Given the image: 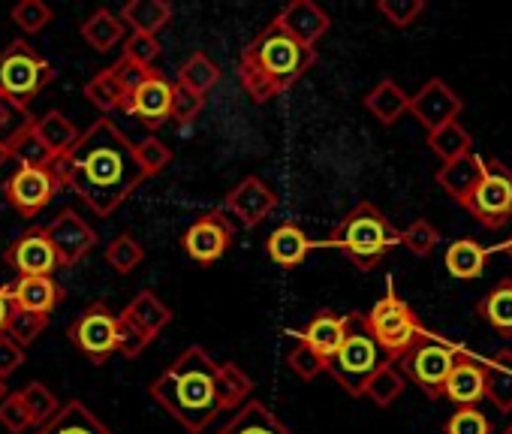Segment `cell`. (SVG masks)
<instances>
[{"label": "cell", "mask_w": 512, "mask_h": 434, "mask_svg": "<svg viewBox=\"0 0 512 434\" xmlns=\"http://www.w3.org/2000/svg\"><path fill=\"white\" fill-rule=\"evenodd\" d=\"M220 434H293L266 404L247 401L226 425Z\"/></svg>", "instance_id": "83f0119b"}, {"label": "cell", "mask_w": 512, "mask_h": 434, "mask_svg": "<svg viewBox=\"0 0 512 434\" xmlns=\"http://www.w3.org/2000/svg\"><path fill=\"white\" fill-rule=\"evenodd\" d=\"M467 350L455 341H446L440 335H431L428 329L422 332V338L398 359L401 374L407 380H413L428 398H440L443 395V383L449 377V371L455 368V362L464 356Z\"/></svg>", "instance_id": "ba28073f"}, {"label": "cell", "mask_w": 512, "mask_h": 434, "mask_svg": "<svg viewBox=\"0 0 512 434\" xmlns=\"http://www.w3.org/2000/svg\"><path fill=\"white\" fill-rule=\"evenodd\" d=\"M443 263H446V269H449L452 278H458V281H476V278H482V272L488 266V251L476 239H458V242L449 245Z\"/></svg>", "instance_id": "f546056e"}, {"label": "cell", "mask_w": 512, "mask_h": 434, "mask_svg": "<svg viewBox=\"0 0 512 434\" xmlns=\"http://www.w3.org/2000/svg\"><path fill=\"white\" fill-rule=\"evenodd\" d=\"M0 425H4L10 434H25L28 428H34L19 392H10L4 401H0Z\"/></svg>", "instance_id": "681fc988"}, {"label": "cell", "mask_w": 512, "mask_h": 434, "mask_svg": "<svg viewBox=\"0 0 512 434\" xmlns=\"http://www.w3.org/2000/svg\"><path fill=\"white\" fill-rule=\"evenodd\" d=\"M287 362H290V368H293L302 380H314L317 374H323V371H326V362H323L314 350H308L302 341H296V347L290 350Z\"/></svg>", "instance_id": "816d5d0a"}, {"label": "cell", "mask_w": 512, "mask_h": 434, "mask_svg": "<svg viewBox=\"0 0 512 434\" xmlns=\"http://www.w3.org/2000/svg\"><path fill=\"white\" fill-rule=\"evenodd\" d=\"M362 323L368 329V335L380 344V350L386 353V359L395 365L425 332V326L419 323V317L413 314V308L395 293V281H386V296L368 311L362 314Z\"/></svg>", "instance_id": "5b68a950"}, {"label": "cell", "mask_w": 512, "mask_h": 434, "mask_svg": "<svg viewBox=\"0 0 512 434\" xmlns=\"http://www.w3.org/2000/svg\"><path fill=\"white\" fill-rule=\"evenodd\" d=\"M7 160V148H4V142H0V163Z\"/></svg>", "instance_id": "94428289"}, {"label": "cell", "mask_w": 512, "mask_h": 434, "mask_svg": "<svg viewBox=\"0 0 512 434\" xmlns=\"http://www.w3.org/2000/svg\"><path fill=\"white\" fill-rule=\"evenodd\" d=\"M401 242V233L389 224V217L374 202H359L344 221L332 230L326 242H314V248L341 251L359 272L377 269L386 254Z\"/></svg>", "instance_id": "277c9868"}, {"label": "cell", "mask_w": 512, "mask_h": 434, "mask_svg": "<svg viewBox=\"0 0 512 434\" xmlns=\"http://www.w3.org/2000/svg\"><path fill=\"white\" fill-rule=\"evenodd\" d=\"M476 314L503 338L512 335V278L497 281L476 305Z\"/></svg>", "instance_id": "f1b7e54d"}, {"label": "cell", "mask_w": 512, "mask_h": 434, "mask_svg": "<svg viewBox=\"0 0 512 434\" xmlns=\"http://www.w3.org/2000/svg\"><path fill=\"white\" fill-rule=\"evenodd\" d=\"M10 311H13V302H10V287L0 284V335L7 332V320H10Z\"/></svg>", "instance_id": "6f0895ef"}, {"label": "cell", "mask_w": 512, "mask_h": 434, "mask_svg": "<svg viewBox=\"0 0 512 434\" xmlns=\"http://www.w3.org/2000/svg\"><path fill=\"white\" fill-rule=\"evenodd\" d=\"M67 187L79 193L91 211L109 217L142 181V169L133 154V142L109 121H94L67 154Z\"/></svg>", "instance_id": "6da1fadb"}, {"label": "cell", "mask_w": 512, "mask_h": 434, "mask_svg": "<svg viewBox=\"0 0 512 434\" xmlns=\"http://www.w3.org/2000/svg\"><path fill=\"white\" fill-rule=\"evenodd\" d=\"M365 109L380 121V124H395L407 109H410V97L392 82V79H383L368 97H365Z\"/></svg>", "instance_id": "4dcf8cb0"}, {"label": "cell", "mask_w": 512, "mask_h": 434, "mask_svg": "<svg viewBox=\"0 0 512 434\" xmlns=\"http://www.w3.org/2000/svg\"><path fill=\"white\" fill-rule=\"evenodd\" d=\"M461 109H464L461 97L443 79H431V82H425L419 88L416 97H410V109L407 112H413V118L431 133V130L449 124V121H458Z\"/></svg>", "instance_id": "5bb4252c"}, {"label": "cell", "mask_w": 512, "mask_h": 434, "mask_svg": "<svg viewBox=\"0 0 512 434\" xmlns=\"http://www.w3.org/2000/svg\"><path fill=\"white\" fill-rule=\"evenodd\" d=\"M19 398H22V404H25V410H28V416H31V422H34L37 428L46 425V422L61 410L55 392H52L46 383H40V380L28 383V386L19 392Z\"/></svg>", "instance_id": "f35d334b"}, {"label": "cell", "mask_w": 512, "mask_h": 434, "mask_svg": "<svg viewBox=\"0 0 512 434\" xmlns=\"http://www.w3.org/2000/svg\"><path fill=\"white\" fill-rule=\"evenodd\" d=\"M46 323H49V317H40V314H28V311H22V308H16L13 305V311H10V320H7V338H13L22 350L25 347H31L37 338H40V332L46 329Z\"/></svg>", "instance_id": "60d3db41"}, {"label": "cell", "mask_w": 512, "mask_h": 434, "mask_svg": "<svg viewBox=\"0 0 512 434\" xmlns=\"http://www.w3.org/2000/svg\"><path fill=\"white\" fill-rule=\"evenodd\" d=\"M503 254H506V257H509V260H512V236H509V239H506V245H503Z\"/></svg>", "instance_id": "91938a15"}, {"label": "cell", "mask_w": 512, "mask_h": 434, "mask_svg": "<svg viewBox=\"0 0 512 434\" xmlns=\"http://www.w3.org/2000/svg\"><path fill=\"white\" fill-rule=\"evenodd\" d=\"M377 10L389 19V25L407 28L425 13V4H422V0H380Z\"/></svg>", "instance_id": "c3c4849f"}, {"label": "cell", "mask_w": 512, "mask_h": 434, "mask_svg": "<svg viewBox=\"0 0 512 434\" xmlns=\"http://www.w3.org/2000/svg\"><path fill=\"white\" fill-rule=\"evenodd\" d=\"M4 263L13 272H19V278H52V272L61 269L58 254L46 236V227H31L25 236H19L7 248Z\"/></svg>", "instance_id": "8fae6325"}, {"label": "cell", "mask_w": 512, "mask_h": 434, "mask_svg": "<svg viewBox=\"0 0 512 434\" xmlns=\"http://www.w3.org/2000/svg\"><path fill=\"white\" fill-rule=\"evenodd\" d=\"M217 82H220V67H217L205 52H193V55L184 61V67L178 70V82H175V85L187 88V91L196 94V97H205Z\"/></svg>", "instance_id": "836d02e7"}, {"label": "cell", "mask_w": 512, "mask_h": 434, "mask_svg": "<svg viewBox=\"0 0 512 434\" xmlns=\"http://www.w3.org/2000/svg\"><path fill=\"white\" fill-rule=\"evenodd\" d=\"M58 181L49 175V169H16L7 181V199L22 217H37L55 196Z\"/></svg>", "instance_id": "4fadbf2b"}, {"label": "cell", "mask_w": 512, "mask_h": 434, "mask_svg": "<svg viewBox=\"0 0 512 434\" xmlns=\"http://www.w3.org/2000/svg\"><path fill=\"white\" fill-rule=\"evenodd\" d=\"M31 121H34V118H31L25 109H16V106H10V103L0 100V142H4V145H7L19 130H25Z\"/></svg>", "instance_id": "11a10c76"}, {"label": "cell", "mask_w": 512, "mask_h": 434, "mask_svg": "<svg viewBox=\"0 0 512 434\" xmlns=\"http://www.w3.org/2000/svg\"><path fill=\"white\" fill-rule=\"evenodd\" d=\"M485 398L500 410H512V350H497L485 362Z\"/></svg>", "instance_id": "4316f807"}, {"label": "cell", "mask_w": 512, "mask_h": 434, "mask_svg": "<svg viewBox=\"0 0 512 434\" xmlns=\"http://www.w3.org/2000/svg\"><path fill=\"white\" fill-rule=\"evenodd\" d=\"M52 79V64L25 40L10 43V49L0 55V100L16 109L28 112L31 100H37L52 85Z\"/></svg>", "instance_id": "8992f818"}, {"label": "cell", "mask_w": 512, "mask_h": 434, "mask_svg": "<svg viewBox=\"0 0 512 434\" xmlns=\"http://www.w3.org/2000/svg\"><path fill=\"white\" fill-rule=\"evenodd\" d=\"M118 19L124 28H133V34L157 37L172 22V4L166 0H130Z\"/></svg>", "instance_id": "d4e9b609"}, {"label": "cell", "mask_w": 512, "mask_h": 434, "mask_svg": "<svg viewBox=\"0 0 512 434\" xmlns=\"http://www.w3.org/2000/svg\"><path fill=\"white\" fill-rule=\"evenodd\" d=\"M401 392H404V374H401L392 362H386V365L368 380V386H365V395H368L377 407H389Z\"/></svg>", "instance_id": "ab89813d"}, {"label": "cell", "mask_w": 512, "mask_h": 434, "mask_svg": "<svg viewBox=\"0 0 512 434\" xmlns=\"http://www.w3.org/2000/svg\"><path fill=\"white\" fill-rule=\"evenodd\" d=\"M253 392V380L232 362L217 365V395H220V410H232L244 404V398Z\"/></svg>", "instance_id": "74e56055"}, {"label": "cell", "mask_w": 512, "mask_h": 434, "mask_svg": "<svg viewBox=\"0 0 512 434\" xmlns=\"http://www.w3.org/2000/svg\"><path fill=\"white\" fill-rule=\"evenodd\" d=\"M314 64L317 49H308L293 40L275 19L241 52L238 79L256 103H266L293 88Z\"/></svg>", "instance_id": "3957f363"}, {"label": "cell", "mask_w": 512, "mask_h": 434, "mask_svg": "<svg viewBox=\"0 0 512 434\" xmlns=\"http://www.w3.org/2000/svg\"><path fill=\"white\" fill-rule=\"evenodd\" d=\"M37 434H115L106 422H100L88 404L82 401H67L46 425L37 428Z\"/></svg>", "instance_id": "cb8c5ba5"}, {"label": "cell", "mask_w": 512, "mask_h": 434, "mask_svg": "<svg viewBox=\"0 0 512 434\" xmlns=\"http://www.w3.org/2000/svg\"><path fill=\"white\" fill-rule=\"evenodd\" d=\"M350 329V317H341L335 311H320L317 317H311V323L296 335L308 350H314L323 362H329L338 347L344 344Z\"/></svg>", "instance_id": "d6986e66"}, {"label": "cell", "mask_w": 512, "mask_h": 434, "mask_svg": "<svg viewBox=\"0 0 512 434\" xmlns=\"http://www.w3.org/2000/svg\"><path fill=\"white\" fill-rule=\"evenodd\" d=\"M22 362H25V350L13 338L0 335V377L7 380L10 374H16L22 368Z\"/></svg>", "instance_id": "9f6ffc18"}, {"label": "cell", "mask_w": 512, "mask_h": 434, "mask_svg": "<svg viewBox=\"0 0 512 434\" xmlns=\"http://www.w3.org/2000/svg\"><path fill=\"white\" fill-rule=\"evenodd\" d=\"M428 145H431V151H434L443 163L458 160V157H464V154L473 151V139H470V133H467L458 121H449V124L431 130V133H428Z\"/></svg>", "instance_id": "8d00e7d4"}, {"label": "cell", "mask_w": 512, "mask_h": 434, "mask_svg": "<svg viewBox=\"0 0 512 434\" xmlns=\"http://www.w3.org/2000/svg\"><path fill=\"white\" fill-rule=\"evenodd\" d=\"M64 299V290L55 278H19L10 287V302L28 314L49 317Z\"/></svg>", "instance_id": "44dd1931"}, {"label": "cell", "mask_w": 512, "mask_h": 434, "mask_svg": "<svg viewBox=\"0 0 512 434\" xmlns=\"http://www.w3.org/2000/svg\"><path fill=\"white\" fill-rule=\"evenodd\" d=\"M142 257H145V251L139 248V242H136L130 233L118 236V239L106 248V263H109L118 275H130V272L142 263Z\"/></svg>", "instance_id": "7bdbcfd3"}, {"label": "cell", "mask_w": 512, "mask_h": 434, "mask_svg": "<svg viewBox=\"0 0 512 434\" xmlns=\"http://www.w3.org/2000/svg\"><path fill=\"white\" fill-rule=\"evenodd\" d=\"M112 70H115V76H118V82H121V88H124L127 97H133V91H136L145 79H151L154 73H160V70H154V67H139V64H133V61H127V58H121L118 64H112Z\"/></svg>", "instance_id": "db71d44e"}, {"label": "cell", "mask_w": 512, "mask_h": 434, "mask_svg": "<svg viewBox=\"0 0 512 434\" xmlns=\"http://www.w3.org/2000/svg\"><path fill=\"white\" fill-rule=\"evenodd\" d=\"M124 320H130L148 341H154L166 326H169V320H172V311L151 293V290H142L127 308H124V314H121Z\"/></svg>", "instance_id": "484cf974"}, {"label": "cell", "mask_w": 512, "mask_h": 434, "mask_svg": "<svg viewBox=\"0 0 512 434\" xmlns=\"http://www.w3.org/2000/svg\"><path fill=\"white\" fill-rule=\"evenodd\" d=\"M440 398H449L455 407H476L485 398V365H482V359L464 353L455 362V368L449 371Z\"/></svg>", "instance_id": "ac0fdd59"}, {"label": "cell", "mask_w": 512, "mask_h": 434, "mask_svg": "<svg viewBox=\"0 0 512 434\" xmlns=\"http://www.w3.org/2000/svg\"><path fill=\"white\" fill-rule=\"evenodd\" d=\"M82 37L91 49L97 52H112L121 40H124V25L115 13L109 10H97L85 25H82Z\"/></svg>", "instance_id": "d590c367"}, {"label": "cell", "mask_w": 512, "mask_h": 434, "mask_svg": "<svg viewBox=\"0 0 512 434\" xmlns=\"http://www.w3.org/2000/svg\"><path fill=\"white\" fill-rule=\"evenodd\" d=\"M163 55V46L157 37H148V34H130L127 43H124V58L139 64V67H154V61Z\"/></svg>", "instance_id": "7dc6e473"}, {"label": "cell", "mask_w": 512, "mask_h": 434, "mask_svg": "<svg viewBox=\"0 0 512 434\" xmlns=\"http://www.w3.org/2000/svg\"><path fill=\"white\" fill-rule=\"evenodd\" d=\"M226 208L238 217V221L253 230L260 227L266 217L278 208V193L256 175H247L241 184H235L229 193H226Z\"/></svg>", "instance_id": "9a60e30c"}, {"label": "cell", "mask_w": 512, "mask_h": 434, "mask_svg": "<svg viewBox=\"0 0 512 434\" xmlns=\"http://www.w3.org/2000/svg\"><path fill=\"white\" fill-rule=\"evenodd\" d=\"M232 245V227L220 211H208L184 233V251L193 263L211 266L217 263Z\"/></svg>", "instance_id": "7c38bea8"}, {"label": "cell", "mask_w": 512, "mask_h": 434, "mask_svg": "<svg viewBox=\"0 0 512 434\" xmlns=\"http://www.w3.org/2000/svg\"><path fill=\"white\" fill-rule=\"evenodd\" d=\"M169 106H172V82H166L160 73L145 79L130 97V115L142 118V124L151 130L169 121Z\"/></svg>", "instance_id": "ffe728a7"}, {"label": "cell", "mask_w": 512, "mask_h": 434, "mask_svg": "<svg viewBox=\"0 0 512 434\" xmlns=\"http://www.w3.org/2000/svg\"><path fill=\"white\" fill-rule=\"evenodd\" d=\"M202 106H205V97H196L187 88L172 85V106H169V118L172 121L190 124V121H196V115L202 112Z\"/></svg>", "instance_id": "f907efd6"}, {"label": "cell", "mask_w": 512, "mask_h": 434, "mask_svg": "<svg viewBox=\"0 0 512 434\" xmlns=\"http://www.w3.org/2000/svg\"><path fill=\"white\" fill-rule=\"evenodd\" d=\"M148 344H151V341H148L130 320H124V317L118 314V341H115V353H121V356H127V359H136Z\"/></svg>", "instance_id": "f5cc1de1"}, {"label": "cell", "mask_w": 512, "mask_h": 434, "mask_svg": "<svg viewBox=\"0 0 512 434\" xmlns=\"http://www.w3.org/2000/svg\"><path fill=\"white\" fill-rule=\"evenodd\" d=\"M443 434H491V422L482 410L476 407H458L446 425H443Z\"/></svg>", "instance_id": "bcb514c9"}, {"label": "cell", "mask_w": 512, "mask_h": 434, "mask_svg": "<svg viewBox=\"0 0 512 434\" xmlns=\"http://www.w3.org/2000/svg\"><path fill=\"white\" fill-rule=\"evenodd\" d=\"M34 130H37V136L46 142V148L52 151V154H70V148L79 142V130H76V124L64 115V112H46L43 118H37L34 121Z\"/></svg>", "instance_id": "1f68e13d"}, {"label": "cell", "mask_w": 512, "mask_h": 434, "mask_svg": "<svg viewBox=\"0 0 512 434\" xmlns=\"http://www.w3.org/2000/svg\"><path fill=\"white\" fill-rule=\"evenodd\" d=\"M503 434H512V422H509V425L503 428Z\"/></svg>", "instance_id": "6125c7cd"}, {"label": "cell", "mask_w": 512, "mask_h": 434, "mask_svg": "<svg viewBox=\"0 0 512 434\" xmlns=\"http://www.w3.org/2000/svg\"><path fill=\"white\" fill-rule=\"evenodd\" d=\"M151 398L190 434H202L220 413L217 362L205 347H187L154 383Z\"/></svg>", "instance_id": "7a4b0ae2"}, {"label": "cell", "mask_w": 512, "mask_h": 434, "mask_svg": "<svg viewBox=\"0 0 512 434\" xmlns=\"http://www.w3.org/2000/svg\"><path fill=\"white\" fill-rule=\"evenodd\" d=\"M7 395H10V389H7V380H4V377H0V401H4Z\"/></svg>", "instance_id": "680465c9"}, {"label": "cell", "mask_w": 512, "mask_h": 434, "mask_svg": "<svg viewBox=\"0 0 512 434\" xmlns=\"http://www.w3.org/2000/svg\"><path fill=\"white\" fill-rule=\"evenodd\" d=\"M133 154H136V163L142 169V178L157 175L172 163V148L166 142H160L157 136H148L139 145H133Z\"/></svg>", "instance_id": "b9f144b4"}, {"label": "cell", "mask_w": 512, "mask_h": 434, "mask_svg": "<svg viewBox=\"0 0 512 434\" xmlns=\"http://www.w3.org/2000/svg\"><path fill=\"white\" fill-rule=\"evenodd\" d=\"M70 341L97 365L106 362L115 353V341H118V314H112L109 305L97 302L91 308H85L76 323L70 326Z\"/></svg>", "instance_id": "30bf717a"}, {"label": "cell", "mask_w": 512, "mask_h": 434, "mask_svg": "<svg viewBox=\"0 0 512 434\" xmlns=\"http://www.w3.org/2000/svg\"><path fill=\"white\" fill-rule=\"evenodd\" d=\"M314 251V242L305 236V230L302 227H296V224H281L272 236H269V242H266V254H269V260L275 263V266H281V269H296V266H302L305 263V257Z\"/></svg>", "instance_id": "7402d4cb"}, {"label": "cell", "mask_w": 512, "mask_h": 434, "mask_svg": "<svg viewBox=\"0 0 512 434\" xmlns=\"http://www.w3.org/2000/svg\"><path fill=\"white\" fill-rule=\"evenodd\" d=\"M85 97L100 109V112H112V109H121L124 115H130V97L124 94L115 70H103L97 73L88 85H85Z\"/></svg>", "instance_id": "e575fe53"}, {"label": "cell", "mask_w": 512, "mask_h": 434, "mask_svg": "<svg viewBox=\"0 0 512 434\" xmlns=\"http://www.w3.org/2000/svg\"><path fill=\"white\" fill-rule=\"evenodd\" d=\"M13 22L25 34H40L52 22V7L46 0H22L19 7H13Z\"/></svg>", "instance_id": "ee69618b"}, {"label": "cell", "mask_w": 512, "mask_h": 434, "mask_svg": "<svg viewBox=\"0 0 512 434\" xmlns=\"http://www.w3.org/2000/svg\"><path fill=\"white\" fill-rule=\"evenodd\" d=\"M4 148H7V157L19 160V166H25V169H46V166L52 163V157H55V154L46 148V142L37 136L34 121H31L25 130H19Z\"/></svg>", "instance_id": "d6a6232c"}, {"label": "cell", "mask_w": 512, "mask_h": 434, "mask_svg": "<svg viewBox=\"0 0 512 434\" xmlns=\"http://www.w3.org/2000/svg\"><path fill=\"white\" fill-rule=\"evenodd\" d=\"M386 353L380 344L368 335L362 314H350V329L338 353L326 362V371L350 392V395H365L368 380L386 365Z\"/></svg>", "instance_id": "52a82bcc"}, {"label": "cell", "mask_w": 512, "mask_h": 434, "mask_svg": "<svg viewBox=\"0 0 512 434\" xmlns=\"http://www.w3.org/2000/svg\"><path fill=\"white\" fill-rule=\"evenodd\" d=\"M46 236L58 254L61 266H76L94 245H97V233L82 221V217L70 208H64L55 221L46 227Z\"/></svg>", "instance_id": "2e32d148"}, {"label": "cell", "mask_w": 512, "mask_h": 434, "mask_svg": "<svg viewBox=\"0 0 512 434\" xmlns=\"http://www.w3.org/2000/svg\"><path fill=\"white\" fill-rule=\"evenodd\" d=\"M461 208L485 230H500L512 217V169L500 160H482V175Z\"/></svg>", "instance_id": "9c48e42d"}, {"label": "cell", "mask_w": 512, "mask_h": 434, "mask_svg": "<svg viewBox=\"0 0 512 434\" xmlns=\"http://www.w3.org/2000/svg\"><path fill=\"white\" fill-rule=\"evenodd\" d=\"M437 242H440V233H437V227L428 224V221H413V224L401 233V245H404L410 254H416V257H428V254L437 248Z\"/></svg>", "instance_id": "f6af8a7d"}, {"label": "cell", "mask_w": 512, "mask_h": 434, "mask_svg": "<svg viewBox=\"0 0 512 434\" xmlns=\"http://www.w3.org/2000/svg\"><path fill=\"white\" fill-rule=\"evenodd\" d=\"M278 25L293 37L299 40L302 46L308 49H317V43L329 34L332 28V19L326 16V10H320L314 0H293L287 4L278 16Z\"/></svg>", "instance_id": "e0dca14e"}, {"label": "cell", "mask_w": 512, "mask_h": 434, "mask_svg": "<svg viewBox=\"0 0 512 434\" xmlns=\"http://www.w3.org/2000/svg\"><path fill=\"white\" fill-rule=\"evenodd\" d=\"M479 175H482V157H479L476 151H470V154H464V157H458V160L443 163V169H437V184H440L458 205H464L467 196L473 193Z\"/></svg>", "instance_id": "603a6c76"}]
</instances>
